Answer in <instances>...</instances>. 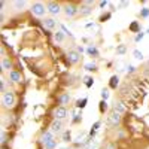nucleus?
Masks as SVG:
<instances>
[{"instance_id":"1","label":"nucleus","mask_w":149,"mask_h":149,"mask_svg":"<svg viewBox=\"0 0 149 149\" xmlns=\"http://www.w3.org/2000/svg\"><path fill=\"white\" fill-rule=\"evenodd\" d=\"M15 102H17V97H15V93L14 91H6L2 94V104L5 109H12L15 106Z\"/></svg>"},{"instance_id":"2","label":"nucleus","mask_w":149,"mask_h":149,"mask_svg":"<svg viewBox=\"0 0 149 149\" xmlns=\"http://www.w3.org/2000/svg\"><path fill=\"white\" fill-rule=\"evenodd\" d=\"M63 12L67 18H73L79 14V6H76L74 3H67L63 6Z\"/></svg>"},{"instance_id":"3","label":"nucleus","mask_w":149,"mask_h":149,"mask_svg":"<svg viewBox=\"0 0 149 149\" xmlns=\"http://www.w3.org/2000/svg\"><path fill=\"white\" fill-rule=\"evenodd\" d=\"M46 12H48V9L42 2H36V3L31 5V14L36 15V17H43Z\"/></svg>"},{"instance_id":"4","label":"nucleus","mask_w":149,"mask_h":149,"mask_svg":"<svg viewBox=\"0 0 149 149\" xmlns=\"http://www.w3.org/2000/svg\"><path fill=\"white\" fill-rule=\"evenodd\" d=\"M46 9H48V12L51 15H60L61 12H63V8H61V5L60 3H57V2H48L46 3Z\"/></svg>"},{"instance_id":"5","label":"nucleus","mask_w":149,"mask_h":149,"mask_svg":"<svg viewBox=\"0 0 149 149\" xmlns=\"http://www.w3.org/2000/svg\"><path fill=\"white\" fill-rule=\"evenodd\" d=\"M121 119H122V115H119L118 112H115V110H112L109 113V116H107V122H109V125H112V127L119 125Z\"/></svg>"},{"instance_id":"6","label":"nucleus","mask_w":149,"mask_h":149,"mask_svg":"<svg viewBox=\"0 0 149 149\" xmlns=\"http://www.w3.org/2000/svg\"><path fill=\"white\" fill-rule=\"evenodd\" d=\"M52 116H54V119L63 121V119L67 116V109H66L64 106H58V107H55L54 112H52Z\"/></svg>"},{"instance_id":"7","label":"nucleus","mask_w":149,"mask_h":149,"mask_svg":"<svg viewBox=\"0 0 149 149\" xmlns=\"http://www.w3.org/2000/svg\"><path fill=\"white\" fill-rule=\"evenodd\" d=\"M67 60L70 64H78L81 61V52H78L76 49H70L67 52Z\"/></svg>"},{"instance_id":"8","label":"nucleus","mask_w":149,"mask_h":149,"mask_svg":"<svg viewBox=\"0 0 149 149\" xmlns=\"http://www.w3.org/2000/svg\"><path fill=\"white\" fill-rule=\"evenodd\" d=\"M0 69H2V72H10V70H14V63H12V60L8 58V57H3L2 58V63H0Z\"/></svg>"},{"instance_id":"9","label":"nucleus","mask_w":149,"mask_h":149,"mask_svg":"<svg viewBox=\"0 0 149 149\" xmlns=\"http://www.w3.org/2000/svg\"><path fill=\"white\" fill-rule=\"evenodd\" d=\"M70 100H72V97H70V94H69V93H61V94L57 97L58 104H60V106H64V107H66V104H69V103H70Z\"/></svg>"},{"instance_id":"10","label":"nucleus","mask_w":149,"mask_h":149,"mask_svg":"<svg viewBox=\"0 0 149 149\" xmlns=\"http://www.w3.org/2000/svg\"><path fill=\"white\" fill-rule=\"evenodd\" d=\"M61 130H63V121H60V119H54L51 122V131L54 134H58L61 133Z\"/></svg>"},{"instance_id":"11","label":"nucleus","mask_w":149,"mask_h":149,"mask_svg":"<svg viewBox=\"0 0 149 149\" xmlns=\"http://www.w3.org/2000/svg\"><path fill=\"white\" fill-rule=\"evenodd\" d=\"M9 79L14 82V84H21L22 82V76L18 70H10L9 72Z\"/></svg>"},{"instance_id":"12","label":"nucleus","mask_w":149,"mask_h":149,"mask_svg":"<svg viewBox=\"0 0 149 149\" xmlns=\"http://www.w3.org/2000/svg\"><path fill=\"white\" fill-rule=\"evenodd\" d=\"M93 12V6H88V5H84L82 2H81V6H79V14L78 15H81V17H88L90 14Z\"/></svg>"},{"instance_id":"13","label":"nucleus","mask_w":149,"mask_h":149,"mask_svg":"<svg viewBox=\"0 0 149 149\" xmlns=\"http://www.w3.org/2000/svg\"><path fill=\"white\" fill-rule=\"evenodd\" d=\"M52 139H54V133H52L51 130L43 131V133H42V136H40V142H42L43 145H46L49 140H52Z\"/></svg>"},{"instance_id":"14","label":"nucleus","mask_w":149,"mask_h":149,"mask_svg":"<svg viewBox=\"0 0 149 149\" xmlns=\"http://www.w3.org/2000/svg\"><path fill=\"white\" fill-rule=\"evenodd\" d=\"M42 22H43V26H45L48 30H52V29H55V26H57V21H55L54 18H51V17L43 18Z\"/></svg>"},{"instance_id":"15","label":"nucleus","mask_w":149,"mask_h":149,"mask_svg":"<svg viewBox=\"0 0 149 149\" xmlns=\"http://www.w3.org/2000/svg\"><path fill=\"white\" fill-rule=\"evenodd\" d=\"M113 110L118 112L119 115H124V113L127 112V107H125V104H124L121 100H118V102H115V104H113Z\"/></svg>"},{"instance_id":"16","label":"nucleus","mask_w":149,"mask_h":149,"mask_svg":"<svg viewBox=\"0 0 149 149\" xmlns=\"http://www.w3.org/2000/svg\"><path fill=\"white\" fill-rule=\"evenodd\" d=\"M118 84H119V78H118V76H112V78H110V84H109V86H110L112 90H116Z\"/></svg>"},{"instance_id":"17","label":"nucleus","mask_w":149,"mask_h":149,"mask_svg":"<svg viewBox=\"0 0 149 149\" xmlns=\"http://www.w3.org/2000/svg\"><path fill=\"white\" fill-rule=\"evenodd\" d=\"M54 39H55V42H58V43L64 42V33H63V31H57V33H54Z\"/></svg>"},{"instance_id":"18","label":"nucleus","mask_w":149,"mask_h":149,"mask_svg":"<svg viewBox=\"0 0 149 149\" xmlns=\"http://www.w3.org/2000/svg\"><path fill=\"white\" fill-rule=\"evenodd\" d=\"M12 6H14L17 10H21V9L26 8V2H21V0H17V2L12 3Z\"/></svg>"},{"instance_id":"19","label":"nucleus","mask_w":149,"mask_h":149,"mask_svg":"<svg viewBox=\"0 0 149 149\" xmlns=\"http://www.w3.org/2000/svg\"><path fill=\"white\" fill-rule=\"evenodd\" d=\"M43 146H45V149H55L57 148V140L52 139V140H49L46 145H43Z\"/></svg>"},{"instance_id":"20","label":"nucleus","mask_w":149,"mask_h":149,"mask_svg":"<svg viewBox=\"0 0 149 149\" xmlns=\"http://www.w3.org/2000/svg\"><path fill=\"white\" fill-rule=\"evenodd\" d=\"M86 51H88V54H90V55H94V57H97V55H98V51H97V49H95L94 46H90L88 49H86Z\"/></svg>"},{"instance_id":"21","label":"nucleus","mask_w":149,"mask_h":149,"mask_svg":"<svg viewBox=\"0 0 149 149\" xmlns=\"http://www.w3.org/2000/svg\"><path fill=\"white\" fill-rule=\"evenodd\" d=\"M95 69H97L95 63H88V64H85V70H88V72H91V70H95Z\"/></svg>"},{"instance_id":"22","label":"nucleus","mask_w":149,"mask_h":149,"mask_svg":"<svg viewBox=\"0 0 149 149\" xmlns=\"http://www.w3.org/2000/svg\"><path fill=\"white\" fill-rule=\"evenodd\" d=\"M102 98H103L104 102L107 100V98H109V90H104V88L102 90Z\"/></svg>"},{"instance_id":"23","label":"nucleus","mask_w":149,"mask_h":149,"mask_svg":"<svg viewBox=\"0 0 149 149\" xmlns=\"http://www.w3.org/2000/svg\"><path fill=\"white\" fill-rule=\"evenodd\" d=\"M85 104H86V98H82V100L78 102L76 107H78V109H82V107H85Z\"/></svg>"},{"instance_id":"24","label":"nucleus","mask_w":149,"mask_h":149,"mask_svg":"<svg viewBox=\"0 0 149 149\" xmlns=\"http://www.w3.org/2000/svg\"><path fill=\"white\" fill-rule=\"evenodd\" d=\"M133 55H134L136 58H137V60H142V58H143V54H142L140 51H137V49H136V51L133 52Z\"/></svg>"},{"instance_id":"25","label":"nucleus","mask_w":149,"mask_h":149,"mask_svg":"<svg viewBox=\"0 0 149 149\" xmlns=\"http://www.w3.org/2000/svg\"><path fill=\"white\" fill-rule=\"evenodd\" d=\"M93 82H94L93 78H90V76H86V78H85V85H86V86H91Z\"/></svg>"},{"instance_id":"26","label":"nucleus","mask_w":149,"mask_h":149,"mask_svg":"<svg viewBox=\"0 0 149 149\" xmlns=\"http://www.w3.org/2000/svg\"><path fill=\"white\" fill-rule=\"evenodd\" d=\"M116 52H118V54H124V52H125V46H124V45H119V46L116 48Z\"/></svg>"},{"instance_id":"27","label":"nucleus","mask_w":149,"mask_h":149,"mask_svg":"<svg viewBox=\"0 0 149 149\" xmlns=\"http://www.w3.org/2000/svg\"><path fill=\"white\" fill-rule=\"evenodd\" d=\"M5 86H6V82H5V79L2 78V81H0V91H2V93H6V91H5Z\"/></svg>"},{"instance_id":"28","label":"nucleus","mask_w":149,"mask_h":149,"mask_svg":"<svg viewBox=\"0 0 149 149\" xmlns=\"http://www.w3.org/2000/svg\"><path fill=\"white\" fill-rule=\"evenodd\" d=\"M140 15L146 18V17L149 15V9H148V8H143V9H142V12H140Z\"/></svg>"},{"instance_id":"29","label":"nucleus","mask_w":149,"mask_h":149,"mask_svg":"<svg viewBox=\"0 0 149 149\" xmlns=\"http://www.w3.org/2000/svg\"><path fill=\"white\" fill-rule=\"evenodd\" d=\"M107 109V103L104 102V100H102V103H100V112H103V110H106Z\"/></svg>"},{"instance_id":"30","label":"nucleus","mask_w":149,"mask_h":149,"mask_svg":"<svg viewBox=\"0 0 149 149\" xmlns=\"http://www.w3.org/2000/svg\"><path fill=\"white\" fill-rule=\"evenodd\" d=\"M143 36H145V33H140V31H139V34L136 36V42H139V40H142V39H143Z\"/></svg>"},{"instance_id":"31","label":"nucleus","mask_w":149,"mask_h":149,"mask_svg":"<svg viewBox=\"0 0 149 149\" xmlns=\"http://www.w3.org/2000/svg\"><path fill=\"white\" fill-rule=\"evenodd\" d=\"M63 139H64V142H70V133H64Z\"/></svg>"},{"instance_id":"32","label":"nucleus","mask_w":149,"mask_h":149,"mask_svg":"<svg viewBox=\"0 0 149 149\" xmlns=\"http://www.w3.org/2000/svg\"><path fill=\"white\" fill-rule=\"evenodd\" d=\"M98 127H100V121H97V122L94 124V125H93V133H95V130H97Z\"/></svg>"},{"instance_id":"33","label":"nucleus","mask_w":149,"mask_h":149,"mask_svg":"<svg viewBox=\"0 0 149 149\" xmlns=\"http://www.w3.org/2000/svg\"><path fill=\"white\" fill-rule=\"evenodd\" d=\"M130 29H131V30H137V29H139V26H137V22H133Z\"/></svg>"},{"instance_id":"34","label":"nucleus","mask_w":149,"mask_h":149,"mask_svg":"<svg viewBox=\"0 0 149 149\" xmlns=\"http://www.w3.org/2000/svg\"><path fill=\"white\" fill-rule=\"evenodd\" d=\"M106 149H115V143H109V145L106 146Z\"/></svg>"},{"instance_id":"35","label":"nucleus","mask_w":149,"mask_h":149,"mask_svg":"<svg viewBox=\"0 0 149 149\" xmlns=\"http://www.w3.org/2000/svg\"><path fill=\"white\" fill-rule=\"evenodd\" d=\"M107 6V2H100V8H106Z\"/></svg>"},{"instance_id":"36","label":"nucleus","mask_w":149,"mask_h":149,"mask_svg":"<svg viewBox=\"0 0 149 149\" xmlns=\"http://www.w3.org/2000/svg\"><path fill=\"white\" fill-rule=\"evenodd\" d=\"M128 72H130V73H133V72H136V67H133V66H130V67H128Z\"/></svg>"},{"instance_id":"37","label":"nucleus","mask_w":149,"mask_h":149,"mask_svg":"<svg viewBox=\"0 0 149 149\" xmlns=\"http://www.w3.org/2000/svg\"><path fill=\"white\" fill-rule=\"evenodd\" d=\"M146 33H149V30H148V31H146Z\"/></svg>"},{"instance_id":"38","label":"nucleus","mask_w":149,"mask_h":149,"mask_svg":"<svg viewBox=\"0 0 149 149\" xmlns=\"http://www.w3.org/2000/svg\"><path fill=\"white\" fill-rule=\"evenodd\" d=\"M148 149H149V148H148Z\"/></svg>"}]
</instances>
